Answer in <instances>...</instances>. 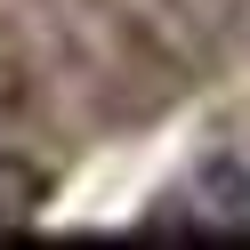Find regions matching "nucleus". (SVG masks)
<instances>
[{
    "label": "nucleus",
    "mask_w": 250,
    "mask_h": 250,
    "mask_svg": "<svg viewBox=\"0 0 250 250\" xmlns=\"http://www.w3.org/2000/svg\"><path fill=\"white\" fill-rule=\"evenodd\" d=\"M41 194H49V186H41L24 162H0V234H8V226H33V218H41Z\"/></svg>",
    "instance_id": "2"
},
{
    "label": "nucleus",
    "mask_w": 250,
    "mask_h": 250,
    "mask_svg": "<svg viewBox=\"0 0 250 250\" xmlns=\"http://www.w3.org/2000/svg\"><path fill=\"white\" fill-rule=\"evenodd\" d=\"M162 218L202 226V234H250V162H234V153L194 162V178L162 202Z\"/></svg>",
    "instance_id": "1"
}]
</instances>
